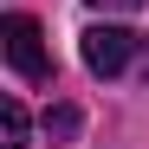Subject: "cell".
Instances as JSON below:
<instances>
[{"mask_svg":"<svg viewBox=\"0 0 149 149\" xmlns=\"http://www.w3.org/2000/svg\"><path fill=\"white\" fill-rule=\"evenodd\" d=\"M0 136H7V149H26L33 117H26V104H19V97H7V104H0Z\"/></svg>","mask_w":149,"mask_h":149,"instance_id":"obj_3","label":"cell"},{"mask_svg":"<svg viewBox=\"0 0 149 149\" xmlns=\"http://www.w3.org/2000/svg\"><path fill=\"white\" fill-rule=\"evenodd\" d=\"M0 39H7V65L19 71L26 84H52V58H45V33L33 13H7V26H0Z\"/></svg>","mask_w":149,"mask_h":149,"instance_id":"obj_1","label":"cell"},{"mask_svg":"<svg viewBox=\"0 0 149 149\" xmlns=\"http://www.w3.org/2000/svg\"><path fill=\"white\" fill-rule=\"evenodd\" d=\"M78 110H71V104H52V110H45V136H52V143H71V136H78Z\"/></svg>","mask_w":149,"mask_h":149,"instance_id":"obj_4","label":"cell"},{"mask_svg":"<svg viewBox=\"0 0 149 149\" xmlns=\"http://www.w3.org/2000/svg\"><path fill=\"white\" fill-rule=\"evenodd\" d=\"M91 7H97V13H136L143 0H91Z\"/></svg>","mask_w":149,"mask_h":149,"instance_id":"obj_5","label":"cell"},{"mask_svg":"<svg viewBox=\"0 0 149 149\" xmlns=\"http://www.w3.org/2000/svg\"><path fill=\"white\" fill-rule=\"evenodd\" d=\"M78 52H84V65L97 71V78H117V71L136 58V33L130 26H84Z\"/></svg>","mask_w":149,"mask_h":149,"instance_id":"obj_2","label":"cell"}]
</instances>
